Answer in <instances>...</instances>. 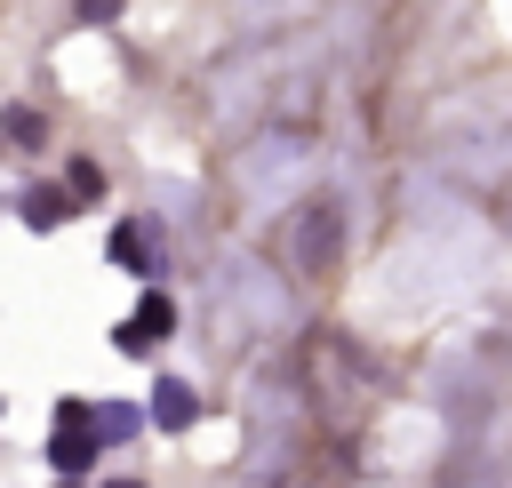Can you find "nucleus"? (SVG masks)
I'll return each instance as SVG.
<instances>
[{
	"label": "nucleus",
	"mask_w": 512,
	"mask_h": 488,
	"mask_svg": "<svg viewBox=\"0 0 512 488\" xmlns=\"http://www.w3.org/2000/svg\"><path fill=\"white\" fill-rule=\"evenodd\" d=\"M168 320H176V312H168V296H144V304H136V320H120V336H112V344H120V352H152V344L168 336Z\"/></svg>",
	"instance_id": "nucleus-1"
},
{
	"label": "nucleus",
	"mask_w": 512,
	"mask_h": 488,
	"mask_svg": "<svg viewBox=\"0 0 512 488\" xmlns=\"http://www.w3.org/2000/svg\"><path fill=\"white\" fill-rule=\"evenodd\" d=\"M192 416H200L192 384H184V376H160V384H152V424H168V432H192Z\"/></svg>",
	"instance_id": "nucleus-2"
},
{
	"label": "nucleus",
	"mask_w": 512,
	"mask_h": 488,
	"mask_svg": "<svg viewBox=\"0 0 512 488\" xmlns=\"http://www.w3.org/2000/svg\"><path fill=\"white\" fill-rule=\"evenodd\" d=\"M96 432H48V464H56V480H80L88 464H96Z\"/></svg>",
	"instance_id": "nucleus-3"
},
{
	"label": "nucleus",
	"mask_w": 512,
	"mask_h": 488,
	"mask_svg": "<svg viewBox=\"0 0 512 488\" xmlns=\"http://www.w3.org/2000/svg\"><path fill=\"white\" fill-rule=\"evenodd\" d=\"M56 216H64V192H56V184L24 192V224H32V232H56Z\"/></svg>",
	"instance_id": "nucleus-4"
},
{
	"label": "nucleus",
	"mask_w": 512,
	"mask_h": 488,
	"mask_svg": "<svg viewBox=\"0 0 512 488\" xmlns=\"http://www.w3.org/2000/svg\"><path fill=\"white\" fill-rule=\"evenodd\" d=\"M152 408H128V400H112V408H96V440H128L136 424H144Z\"/></svg>",
	"instance_id": "nucleus-5"
},
{
	"label": "nucleus",
	"mask_w": 512,
	"mask_h": 488,
	"mask_svg": "<svg viewBox=\"0 0 512 488\" xmlns=\"http://www.w3.org/2000/svg\"><path fill=\"white\" fill-rule=\"evenodd\" d=\"M104 256H112V264H128V272H144V240H136L128 224H120V232L104 240Z\"/></svg>",
	"instance_id": "nucleus-6"
},
{
	"label": "nucleus",
	"mask_w": 512,
	"mask_h": 488,
	"mask_svg": "<svg viewBox=\"0 0 512 488\" xmlns=\"http://www.w3.org/2000/svg\"><path fill=\"white\" fill-rule=\"evenodd\" d=\"M112 488H136V480H112Z\"/></svg>",
	"instance_id": "nucleus-7"
},
{
	"label": "nucleus",
	"mask_w": 512,
	"mask_h": 488,
	"mask_svg": "<svg viewBox=\"0 0 512 488\" xmlns=\"http://www.w3.org/2000/svg\"><path fill=\"white\" fill-rule=\"evenodd\" d=\"M56 488H72V480H56Z\"/></svg>",
	"instance_id": "nucleus-8"
}]
</instances>
